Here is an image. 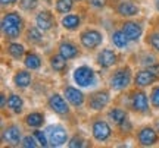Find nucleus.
<instances>
[{
    "instance_id": "nucleus-1",
    "label": "nucleus",
    "mask_w": 159,
    "mask_h": 148,
    "mask_svg": "<svg viewBox=\"0 0 159 148\" xmlns=\"http://www.w3.org/2000/svg\"><path fill=\"white\" fill-rule=\"evenodd\" d=\"M27 25H28L27 19L19 9L2 11V18H0L2 41H16L22 38Z\"/></svg>"
},
{
    "instance_id": "nucleus-2",
    "label": "nucleus",
    "mask_w": 159,
    "mask_h": 148,
    "mask_svg": "<svg viewBox=\"0 0 159 148\" xmlns=\"http://www.w3.org/2000/svg\"><path fill=\"white\" fill-rule=\"evenodd\" d=\"M124 103L121 106H124L130 113L137 114V116H150L152 114V104L149 100V94L143 88L133 87L125 92H121Z\"/></svg>"
},
{
    "instance_id": "nucleus-3",
    "label": "nucleus",
    "mask_w": 159,
    "mask_h": 148,
    "mask_svg": "<svg viewBox=\"0 0 159 148\" xmlns=\"http://www.w3.org/2000/svg\"><path fill=\"white\" fill-rule=\"evenodd\" d=\"M105 116L108 117V120L115 128L116 137L128 138L130 135H133L136 132L134 125H133V120L130 117V112L124 106H121V104L109 106L105 110Z\"/></svg>"
},
{
    "instance_id": "nucleus-4",
    "label": "nucleus",
    "mask_w": 159,
    "mask_h": 148,
    "mask_svg": "<svg viewBox=\"0 0 159 148\" xmlns=\"http://www.w3.org/2000/svg\"><path fill=\"white\" fill-rule=\"evenodd\" d=\"M106 82L112 92L121 94V92L130 90L134 82V70L131 68V65L124 63V65H118L114 69H111Z\"/></svg>"
},
{
    "instance_id": "nucleus-5",
    "label": "nucleus",
    "mask_w": 159,
    "mask_h": 148,
    "mask_svg": "<svg viewBox=\"0 0 159 148\" xmlns=\"http://www.w3.org/2000/svg\"><path fill=\"white\" fill-rule=\"evenodd\" d=\"M46 106H47V108L55 116H57L59 119L65 120V122H68V125L71 126L77 125L74 108L71 107V104L68 103L66 98L63 97L62 92H57V91L50 92V95L46 100Z\"/></svg>"
},
{
    "instance_id": "nucleus-6",
    "label": "nucleus",
    "mask_w": 159,
    "mask_h": 148,
    "mask_svg": "<svg viewBox=\"0 0 159 148\" xmlns=\"http://www.w3.org/2000/svg\"><path fill=\"white\" fill-rule=\"evenodd\" d=\"M89 125H90L91 139L97 144H108L116 137L115 128L105 114L102 116L100 113H97L96 116H93Z\"/></svg>"
},
{
    "instance_id": "nucleus-7",
    "label": "nucleus",
    "mask_w": 159,
    "mask_h": 148,
    "mask_svg": "<svg viewBox=\"0 0 159 148\" xmlns=\"http://www.w3.org/2000/svg\"><path fill=\"white\" fill-rule=\"evenodd\" d=\"M78 43L87 53H96L105 43V32L97 27H83L78 31Z\"/></svg>"
},
{
    "instance_id": "nucleus-8",
    "label": "nucleus",
    "mask_w": 159,
    "mask_h": 148,
    "mask_svg": "<svg viewBox=\"0 0 159 148\" xmlns=\"http://www.w3.org/2000/svg\"><path fill=\"white\" fill-rule=\"evenodd\" d=\"M112 103V91L111 88H97L87 94L85 100V110L90 113H105V110L111 106Z\"/></svg>"
},
{
    "instance_id": "nucleus-9",
    "label": "nucleus",
    "mask_w": 159,
    "mask_h": 148,
    "mask_svg": "<svg viewBox=\"0 0 159 148\" xmlns=\"http://www.w3.org/2000/svg\"><path fill=\"white\" fill-rule=\"evenodd\" d=\"M72 81L75 85L83 90H93L99 85V74L90 65L83 63L72 70Z\"/></svg>"
},
{
    "instance_id": "nucleus-10",
    "label": "nucleus",
    "mask_w": 159,
    "mask_h": 148,
    "mask_svg": "<svg viewBox=\"0 0 159 148\" xmlns=\"http://www.w3.org/2000/svg\"><path fill=\"white\" fill-rule=\"evenodd\" d=\"M109 7L118 19H131L142 15V6L137 0H109Z\"/></svg>"
},
{
    "instance_id": "nucleus-11",
    "label": "nucleus",
    "mask_w": 159,
    "mask_h": 148,
    "mask_svg": "<svg viewBox=\"0 0 159 148\" xmlns=\"http://www.w3.org/2000/svg\"><path fill=\"white\" fill-rule=\"evenodd\" d=\"M119 28L125 32V35L130 38L133 44H139L143 41L146 28H144V21L140 18H131V19H119L116 22Z\"/></svg>"
},
{
    "instance_id": "nucleus-12",
    "label": "nucleus",
    "mask_w": 159,
    "mask_h": 148,
    "mask_svg": "<svg viewBox=\"0 0 159 148\" xmlns=\"http://www.w3.org/2000/svg\"><path fill=\"white\" fill-rule=\"evenodd\" d=\"M34 23L44 34H53L57 31L61 22L57 21V13L50 7H40L34 15Z\"/></svg>"
},
{
    "instance_id": "nucleus-13",
    "label": "nucleus",
    "mask_w": 159,
    "mask_h": 148,
    "mask_svg": "<svg viewBox=\"0 0 159 148\" xmlns=\"http://www.w3.org/2000/svg\"><path fill=\"white\" fill-rule=\"evenodd\" d=\"M24 138V129L18 122H7L3 123L2 126V133H0V139H2V145L3 147H21Z\"/></svg>"
},
{
    "instance_id": "nucleus-14",
    "label": "nucleus",
    "mask_w": 159,
    "mask_h": 148,
    "mask_svg": "<svg viewBox=\"0 0 159 148\" xmlns=\"http://www.w3.org/2000/svg\"><path fill=\"white\" fill-rule=\"evenodd\" d=\"M121 62V54L118 49L112 47H103L96 51L94 56V63L100 70H111L115 66H118Z\"/></svg>"
},
{
    "instance_id": "nucleus-15",
    "label": "nucleus",
    "mask_w": 159,
    "mask_h": 148,
    "mask_svg": "<svg viewBox=\"0 0 159 148\" xmlns=\"http://www.w3.org/2000/svg\"><path fill=\"white\" fill-rule=\"evenodd\" d=\"M134 141L139 147L149 148L159 144V132L155 125H143L139 126L134 132Z\"/></svg>"
},
{
    "instance_id": "nucleus-16",
    "label": "nucleus",
    "mask_w": 159,
    "mask_h": 148,
    "mask_svg": "<svg viewBox=\"0 0 159 148\" xmlns=\"http://www.w3.org/2000/svg\"><path fill=\"white\" fill-rule=\"evenodd\" d=\"M56 50L57 53L62 57H65L66 60L72 62V60H77L84 54V49L81 47L78 41H74L68 38V37H62L59 38V41L56 43Z\"/></svg>"
},
{
    "instance_id": "nucleus-17",
    "label": "nucleus",
    "mask_w": 159,
    "mask_h": 148,
    "mask_svg": "<svg viewBox=\"0 0 159 148\" xmlns=\"http://www.w3.org/2000/svg\"><path fill=\"white\" fill-rule=\"evenodd\" d=\"M46 133H47V138H49V142H50V147L53 148H59L66 145L69 141V131L68 128L62 123H50L44 128Z\"/></svg>"
},
{
    "instance_id": "nucleus-18",
    "label": "nucleus",
    "mask_w": 159,
    "mask_h": 148,
    "mask_svg": "<svg viewBox=\"0 0 159 148\" xmlns=\"http://www.w3.org/2000/svg\"><path fill=\"white\" fill-rule=\"evenodd\" d=\"M61 92L63 94V97L68 100V103L74 110H83L85 107L87 94L83 91V88L72 85V84H63Z\"/></svg>"
},
{
    "instance_id": "nucleus-19",
    "label": "nucleus",
    "mask_w": 159,
    "mask_h": 148,
    "mask_svg": "<svg viewBox=\"0 0 159 148\" xmlns=\"http://www.w3.org/2000/svg\"><path fill=\"white\" fill-rule=\"evenodd\" d=\"M22 41L30 47V49H39V47L44 46L46 34L35 25V23H31V25H27V28L24 31Z\"/></svg>"
},
{
    "instance_id": "nucleus-20",
    "label": "nucleus",
    "mask_w": 159,
    "mask_h": 148,
    "mask_svg": "<svg viewBox=\"0 0 159 148\" xmlns=\"http://www.w3.org/2000/svg\"><path fill=\"white\" fill-rule=\"evenodd\" d=\"M27 44L25 43H19V40L16 41H3V54L7 56L13 62H21L22 63L24 57L27 54Z\"/></svg>"
},
{
    "instance_id": "nucleus-21",
    "label": "nucleus",
    "mask_w": 159,
    "mask_h": 148,
    "mask_svg": "<svg viewBox=\"0 0 159 148\" xmlns=\"http://www.w3.org/2000/svg\"><path fill=\"white\" fill-rule=\"evenodd\" d=\"M156 82H159V76L156 74H153L150 69L148 68H139L134 72V82H133V87H137V88H150L152 85H155Z\"/></svg>"
},
{
    "instance_id": "nucleus-22",
    "label": "nucleus",
    "mask_w": 159,
    "mask_h": 148,
    "mask_svg": "<svg viewBox=\"0 0 159 148\" xmlns=\"http://www.w3.org/2000/svg\"><path fill=\"white\" fill-rule=\"evenodd\" d=\"M46 60L49 63V68L52 69V72H55L59 76H65L69 70V60H66L65 57H62L57 50H52L50 53H47Z\"/></svg>"
},
{
    "instance_id": "nucleus-23",
    "label": "nucleus",
    "mask_w": 159,
    "mask_h": 148,
    "mask_svg": "<svg viewBox=\"0 0 159 148\" xmlns=\"http://www.w3.org/2000/svg\"><path fill=\"white\" fill-rule=\"evenodd\" d=\"M12 85L16 88L18 91H25L30 87L33 85V70H30L27 68H19L16 69L13 75H12Z\"/></svg>"
},
{
    "instance_id": "nucleus-24",
    "label": "nucleus",
    "mask_w": 159,
    "mask_h": 148,
    "mask_svg": "<svg viewBox=\"0 0 159 148\" xmlns=\"http://www.w3.org/2000/svg\"><path fill=\"white\" fill-rule=\"evenodd\" d=\"M22 123L27 129H39L46 126V113L43 110H31L28 113H25L21 119Z\"/></svg>"
},
{
    "instance_id": "nucleus-25",
    "label": "nucleus",
    "mask_w": 159,
    "mask_h": 148,
    "mask_svg": "<svg viewBox=\"0 0 159 148\" xmlns=\"http://www.w3.org/2000/svg\"><path fill=\"white\" fill-rule=\"evenodd\" d=\"M61 27L66 32H78L83 28V16L80 12H71L61 16Z\"/></svg>"
},
{
    "instance_id": "nucleus-26",
    "label": "nucleus",
    "mask_w": 159,
    "mask_h": 148,
    "mask_svg": "<svg viewBox=\"0 0 159 148\" xmlns=\"http://www.w3.org/2000/svg\"><path fill=\"white\" fill-rule=\"evenodd\" d=\"M43 65H44L43 56H41L35 49H28V50H27V54H25V57H24V60H22L24 68L30 69V70H33V72H37V70H40V69L43 68Z\"/></svg>"
},
{
    "instance_id": "nucleus-27",
    "label": "nucleus",
    "mask_w": 159,
    "mask_h": 148,
    "mask_svg": "<svg viewBox=\"0 0 159 148\" xmlns=\"http://www.w3.org/2000/svg\"><path fill=\"white\" fill-rule=\"evenodd\" d=\"M7 110L13 116H22L24 114V112H25V100L19 92H7Z\"/></svg>"
},
{
    "instance_id": "nucleus-28",
    "label": "nucleus",
    "mask_w": 159,
    "mask_h": 148,
    "mask_svg": "<svg viewBox=\"0 0 159 148\" xmlns=\"http://www.w3.org/2000/svg\"><path fill=\"white\" fill-rule=\"evenodd\" d=\"M109 37H111V43H112V46H114L115 49H118L119 51L128 50L130 46L133 44V43L130 41V38L125 35V32L119 28L118 25L111 31V35H109Z\"/></svg>"
},
{
    "instance_id": "nucleus-29",
    "label": "nucleus",
    "mask_w": 159,
    "mask_h": 148,
    "mask_svg": "<svg viewBox=\"0 0 159 148\" xmlns=\"http://www.w3.org/2000/svg\"><path fill=\"white\" fill-rule=\"evenodd\" d=\"M143 44L159 56V29L149 25V29H146L144 37H143Z\"/></svg>"
},
{
    "instance_id": "nucleus-30",
    "label": "nucleus",
    "mask_w": 159,
    "mask_h": 148,
    "mask_svg": "<svg viewBox=\"0 0 159 148\" xmlns=\"http://www.w3.org/2000/svg\"><path fill=\"white\" fill-rule=\"evenodd\" d=\"M77 0H55L53 3V11L57 13V16H63L66 13L75 11L77 7Z\"/></svg>"
},
{
    "instance_id": "nucleus-31",
    "label": "nucleus",
    "mask_w": 159,
    "mask_h": 148,
    "mask_svg": "<svg viewBox=\"0 0 159 148\" xmlns=\"http://www.w3.org/2000/svg\"><path fill=\"white\" fill-rule=\"evenodd\" d=\"M40 5H41V0H18V9L25 15L34 16L40 9Z\"/></svg>"
},
{
    "instance_id": "nucleus-32",
    "label": "nucleus",
    "mask_w": 159,
    "mask_h": 148,
    "mask_svg": "<svg viewBox=\"0 0 159 148\" xmlns=\"http://www.w3.org/2000/svg\"><path fill=\"white\" fill-rule=\"evenodd\" d=\"M66 147L69 148H85V147H91L90 141L81 133V132H75L74 135H71Z\"/></svg>"
},
{
    "instance_id": "nucleus-33",
    "label": "nucleus",
    "mask_w": 159,
    "mask_h": 148,
    "mask_svg": "<svg viewBox=\"0 0 159 148\" xmlns=\"http://www.w3.org/2000/svg\"><path fill=\"white\" fill-rule=\"evenodd\" d=\"M149 100L152 104V108L155 112H159V82L150 87L149 90Z\"/></svg>"
},
{
    "instance_id": "nucleus-34",
    "label": "nucleus",
    "mask_w": 159,
    "mask_h": 148,
    "mask_svg": "<svg viewBox=\"0 0 159 148\" xmlns=\"http://www.w3.org/2000/svg\"><path fill=\"white\" fill-rule=\"evenodd\" d=\"M31 132H33V135L37 138V141H39V144H40V147L41 148L50 147V142H49V138H47L46 129L39 128V129H31Z\"/></svg>"
},
{
    "instance_id": "nucleus-35",
    "label": "nucleus",
    "mask_w": 159,
    "mask_h": 148,
    "mask_svg": "<svg viewBox=\"0 0 159 148\" xmlns=\"http://www.w3.org/2000/svg\"><path fill=\"white\" fill-rule=\"evenodd\" d=\"M85 5L89 6V9H91V11L100 12L109 7V0H87Z\"/></svg>"
},
{
    "instance_id": "nucleus-36",
    "label": "nucleus",
    "mask_w": 159,
    "mask_h": 148,
    "mask_svg": "<svg viewBox=\"0 0 159 148\" xmlns=\"http://www.w3.org/2000/svg\"><path fill=\"white\" fill-rule=\"evenodd\" d=\"M21 147L22 148H39L40 144L37 141V138L33 135V132L31 133H27V135H24L22 138V142H21Z\"/></svg>"
},
{
    "instance_id": "nucleus-37",
    "label": "nucleus",
    "mask_w": 159,
    "mask_h": 148,
    "mask_svg": "<svg viewBox=\"0 0 159 148\" xmlns=\"http://www.w3.org/2000/svg\"><path fill=\"white\" fill-rule=\"evenodd\" d=\"M0 6H2V11H9L18 6V0H0Z\"/></svg>"
},
{
    "instance_id": "nucleus-38",
    "label": "nucleus",
    "mask_w": 159,
    "mask_h": 148,
    "mask_svg": "<svg viewBox=\"0 0 159 148\" xmlns=\"http://www.w3.org/2000/svg\"><path fill=\"white\" fill-rule=\"evenodd\" d=\"M0 103H2V112L5 113V110L7 108V94L5 91H2L0 94Z\"/></svg>"
},
{
    "instance_id": "nucleus-39",
    "label": "nucleus",
    "mask_w": 159,
    "mask_h": 148,
    "mask_svg": "<svg viewBox=\"0 0 159 148\" xmlns=\"http://www.w3.org/2000/svg\"><path fill=\"white\" fill-rule=\"evenodd\" d=\"M150 25H152V27H155L156 29H159V13H158V15H155V16L150 19Z\"/></svg>"
},
{
    "instance_id": "nucleus-40",
    "label": "nucleus",
    "mask_w": 159,
    "mask_h": 148,
    "mask_svg": "<svg viewBox=\"0 0 159 148\" xmlns=\"http://www.w3.org/2000/svg\"><path fill=\"white\" fill-rule=\"evenodd\" d=\"M153 7L156 11V13H159V0H153Z\"/></svg>"
},
{
    "instance_id": "nucleus-41",
    "label": "nucleus",
    "mask_w": 159,
    "mask_h": 148,
    "mask_svg": "<svg viewBox=\"0 0 159 148\" xmlns=\"http://www.w3.org/2000/svg\"><path fill=\"white\" fill-rule=\"evenodd\" d=\"M153 125H155V128H156V129H158V132H159V119H158V120H155Z\"/></svg>"
},
{
    "instance_id": "nucleus-42",
    "label": "nucleus",
    "mask_w": 159,
    "mask_h": 148,
    "mask_svg": "<svg viewBox=\"0 0 159 148\" xmlns=\"http://www.w3.org/2000/svg\"><path fill=\"white\" fill-rule=\"evenodd\" d=\"M77 2H78V3H85L87 0H77Z\"/></svg>"
},
{
    "instance_id": "nucleus-43",
    "label": "nucleus",
    "mask_w": 159,
    "mask_h": 148,
    "mask_svg": "<svg viewBox=\"0 0 159 148\" xmlns=\"http://www.w3.org/2000/svg\"><path fill=\"white\" fill-rule=\"evenodd\" d=\"M137 2H144V0H137Z\"/></svg>"
}]
</instances>
